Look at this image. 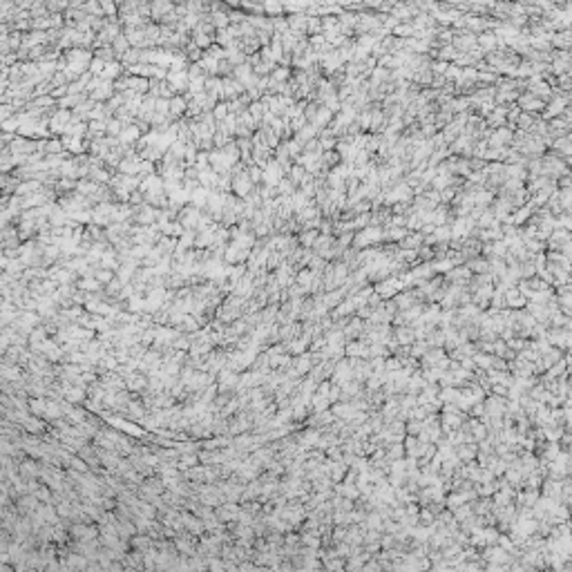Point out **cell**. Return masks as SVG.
Returning a JSON list of instances; mask_svg holds the SVG:
<instances>
[{
	"label": "cell",
	"instance_id": "6da1fadb",
	"mask_svg": "<svg viewBox=\"0 0 572 572\" xmlns=\"http://www.w3.org/2000/svg\"><path fill=\"white\" fill-rule=\"evenodd\" d=\"M165 81L170 83V87H173L177 94H184V92L190 87L188 72H168V79H165Z\"/></svg>",
	"mask_w": 572,
	"mask_h": 572
},
{
	"label": "cell",
	"instance_id": "7a4b0ae2",
	"mask_svg": "<svg viewBox=\"0 0 572 572\" xmlns=\"http://www.w3.org/2000/svg\"><path fill=\"white\" fill-rule=\"evenodd\" d=\"M150 18H154L157 23H163V18L168 16V14H173L175 12V5H170V3H165V0H161V3H154V5H150Z\"/></svg>",
	"mask_w": 572,
	"mask_h": 572
},
{
	"label": "cell",
	"instance_id": "3957f363",
	"mask_svg": "<svg viewBox=\"0 0 572 572\" xmlns=\"http://www.w3.org/2000/svg\"><path fill=\"white\" fill-rule=\"evenodd\" d=\"M141 128L137 126V123H132V126H126L121 132V137H119V141H121L123 145H130V143H139L141 141Z\"/></svg>",
	"mask_w": 572,
	"mask_h": 572
},
{
	"label": "cell",
	"instance_id": "277c9868",
	"mask_svg": "<svg viewBox=\"0 0 572 572\" xmlns=\"http://www.w3.org/2000/svg\"><path fill=\"white\" fill-rule=\"evenodd\" d=\"M61 141H63V148L72 154H83L90 148V143H85L83 139H76V137H61Z\"/></svg>",
	"mask_w": 572,
	"mask_h": 572
},
{
	"label": "cell",
	"instance_id": "5b68a950",
	"mask_svg": "<svg viewBox=\"0 0 572 572\" xmlns=\"http://www.w3.org/2000/svg\"><path fill=\"white\" fill-rule=\"evenodd\" d=\"M188 112V98L177 94L173 101H170V117H181V114Z\"/></svg>",
	"mask_w": 572,
	"mask_h": 572
},
{
	"label": "cell",
	"instance_id": "8992f818",
	"mask_svg": "<svg viewBox=\"0 0 572 572\" xmlns=\"http://www.w3.org/2000/svg\"><path fill=\"white\" fill-rule=\"evenodd\" d=\"M76 286H79L81 291H85V293H92V291H98L101 289V284H98L96 277H83L76 282Z\"/></svg>",
	"mask_w": 572,
	"mask_h": 572
},
{
	"label": "cell",
	"instance_id": "52a82bcc",
	"mask_svg": "<svg viewBox=\"0 0 572 572\" xmlns=\"http://www.w3.org/2000/svg\"><path fill=\"white\" fill-rule=\"evenodd\" d=\"M289 74H291V70L289 67H275V72L270 74V81L273 83H286V79H289Z\"/></svg>",
	"mask_w": 572,
	"mask_h": 572
},
{
	"label": "cell",
	"instance_id": "ba28073f",
	"mask_svg": "<svg viewBox=\"0 0 572 572\" xmlns=\"http://www.w3.org/2000/svg\"><path fill=\"white\" fill-rule=\"evenodd\" d=\"M94 277L98 279V284H101V286H105V284H110L112 279H114V270H107V268H98L96 273H94Z\"/></svg>",
	"mask_w": 572,
	"mask_h": 572
},
{
	"label": "cell",
	"instance_id": "9c48e42d",
	"mask_svg": "<svg viewBox=\"0 0 572 572\" xmlns=\"http://www.w3.org/2000/svg\"><path fill=\"white\" fill-rule=\"evenodd\" d=\"M128 309H130V311H134V313H137V311H143V309H145V300H143L139 293H137V295H132V298L128 300Z\"/></svg>",
	"mask_w": 572,
	"mask_h": 572
},
{
	"label": "cell",
	"instance_id": "30bf717a",
	"mask_svg": "<svg viewBox=\"0 0 572 572\" xmlns=\"http://www.w3.org/2000/svg\"><path fill=\"white\" fill-rule=\"evenodd\" d=\"M298 279H300V284H304V286H309V279H311V273H306V270H304V273H300V275H298Z\"/></svg>",
	"mask_w": 572,
	"mask_h": 572
},
{
	"label": "cell",
	"instance_id": "8fae6325",
	"mask_svg": "<svg viewBox=\"0 0 572 572\" xmlns=\"http://www.w3.org/2000/svg\"><path fill=\"white\" fill-rule=\"evenodd\" d=\"M326 119H329V112H326V110H322V112L318 114V119H315V123H324Z\"/></svg>",
	"mask_w": 572,
	"mask_h": 572
},
{
	"label": "cell",
	"instance_id": "7c38bea8",
	"mask_svg": "<svg viewBox=\"0 0 572 572\" xmlns=\"http://www.w3.org/2000/svg\"><path fill=\"white\" fill-rule=\"evenodd\" d=\"M313 239H315V233H313V231H311V233H306V235H302V242H304V244H311V242H313Z\"/></svg>",
	"mask_w": 572,
	"mask_h": 572
}]
</instances>
